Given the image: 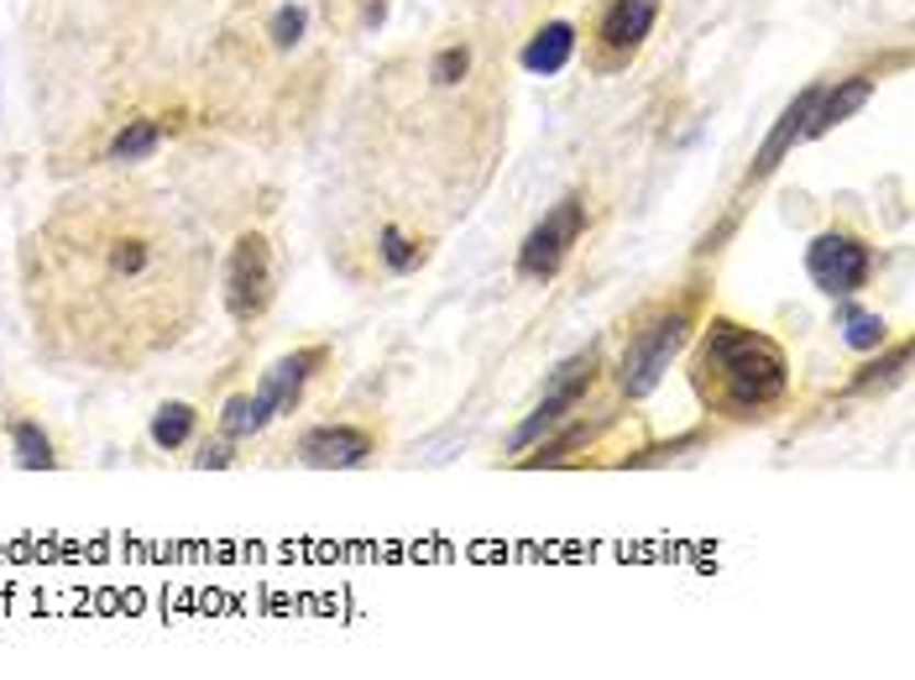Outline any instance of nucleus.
<instances>
[{"label":"nucleus","instance_id":"7ed1b4c3","mask_svg":"<svg viewBox=\"0 0 915 680\" xmlns=\"http://www.w3.org/2000/svg\"><path fill=\"white\" fill-rule=\"evenodd\" d=\"M685 341H691V304L654 309L649 320H644V330L628 335V352L617 361V388H623V398H649L654 388L665 382V372H670V361L680 356Z\"/></svg>","mask_w":915,"mask_h":680},{"label":"nucleus","instance_id":"a878e982","mask_svg":"<svg viewBox=\"0 0 915 680\" xmlns=\"http://www.w3.org/2000/svg\"><path fill=\"white\" fill-rule=\"evenodd\" d=\"M382 16H388V0H371V5H367V16H361V22H367V26H382Z\"/></svg>","mask_w":915,"mask_h":680},{"label":"nucleus","instance_id":"393cba45","mask_svg":"<svg viewBox=\"0 0 915 680\" xmlns=\"http://www.w3.org/2000/svg\"><path fill=\"white\" fill-rule=\"evenodd\" d=\"M194 466H199V471H231V466H236V439H231V435L204 439V445H199V456H194Z\"/></svg>","mask_w":915,"mask_h":680},{"label":"nucleus","instance_id":"f03ea898","mask_svg":"<svg viewBox=\"0 0 915 680\" xmlns=\"http://www.w3.org/2000/svg\"><path fill=\"white\" fill-rule=\"evenodd\" d=\"M685 377H691L701 409L727 424H763L790 398V356L780 341L754 325L722 320V314L701 330Z\"/></svg>","mask_w":915,"mask_h":680},{"label":"nucleus","instance_id":"2eb2a0df","mask_svg":"<svg viewBox=\"0 0 915 680\" xmlns=\"http://www.w3.org/2000/svg\"><path fill=\"white\" fill-rule=\"evenodd\" d=\"M5 439H11V461L22 466V471H53L58 466V445L43 430V419L5 414Z\"/></svg>","mask_w":915,"mask_h":680},{"label":"nucleus","instance_id":"5701e85b","mask_svg":"<svg viewBox=\"0 0 915 680\" xmlns=\"http://www.w3.org/2000/svg\"><path fill=\"white\" fill-rule=\"evenodd\" d=\"M466 74H471V47L466 43L439 47L435 58H429V85H439V89H456Z\"/></svg>","mask_w":915,"mask_h":680},{"label":"nucleus","instance_id":"0eeeda50","mask_svg":"<svg viewBox=\"0 0 915 680\" xmlns=\"http://www.w3.org/2000/svg\"><path fill=\"white\" fill-rule=\"evenodd\" d=\"M665 0H607L602 16L587 37V68L591 74H617L638 58V47L649 43L654 22H659Z\"/></svg>","mask_w":915,"mask_h":680},{"label":"nucleus","instance_id":"ddd939ff","mask_svg":"<svg viewBox=\"0 0 915 680\" xmlns=\"http://www.w3.org/2000/svg\"><path fill=\"white\" fill-rule=\"evenodd\" d=\"M879 79H884V64H879V68H858V74L837 79V85H822L816 105H811V121H806V142H816V136H827L832 126L852 121V115H858V110L873 100Z\"/></svg>","mask_w":915,"mask_h":680},{"label":"nucleus","instance_id":"9b49d317","mask_svg":"<svg viewBox=\"0 0 915 680\" xmlns=\"http://www.w3.org/2000/svg\"><path fill=\"white\" fill-rule=\"evenodd\" d=\"M183 126H189V110H174V115H131V121H121V126L110 132L100 163H110V168L147 163V157H157V147H163L168 136H178Z\"/></svg>","mask_w":915,"mask_h":680},{"label":"nucleus","instance_id":"6ab92c4d","mask_svg":"<svg viewBox=\"0 0 915 680\" xmlns=\"http://www.w3.org/2000/svg\"><path fill=\"white\" fill-rule=\"evenodd\" d=\"M837 330H843V346H852V352H879L890 341V325L852 299H843V309H837Z\"/></svg>","mask_w":915,"mask_h":680},{"label":"nucleus","instance_id":"20e7f679","mask_svg":"<svg viewBox=\"0 0 915 680\" xmlns=\"http://www.w3.org/2000/svg\"><path fill=\"white\" fill-rule=\"evenodd\" d=\"M587 225H591V204L581 189H570L566 199H555L545 210V220H539L518 246V263H513L518 283H549V278H560V267L570 263V252L587 236Z\"/></svg>","mask_w":915,"mask_h":680},{"label":"nucleus","instance_id":"f8f14e48","mask_svg":"<svg viewBox=\"0 0 915 680\" xmlns=\"http://www.w3.org/2000/svg\"><path fill=\"white\" fill-rule=\"evenodd\" d=\"M325 361H330L325 346H304V352H288L283 361H272V367H267V377L257 382V393H261V403L272 409V419L293 414V409L304 403V388L320 377Z\"/></svg>","mask_w":915,"mask_h":680},{"label":"nucleus","instance_id":"1a4fd4ad","mask_svg":"<svg viewBox=\"0 0 915 680\" xmlns=\"http://www.w3.org/2000/svg\"><path fill=\"white\" fill-rule=\"evenodd\" d=\"M293 456L314 471H356L377 456V435L361 424H309L293 439Z\"/></svg>","mask_w":915,"mask_h":680},{"label":"nucleus","instance_id":"4be33fe9","mask_svg":"<svg viewBox=\"0 0 915 680\" xmlns=\"http://www.w3.org/2000/svg\"><path fill=\"white\" fill-rule=\"evenodd\" d=\"M560 430H566L560 439H539V445H534V450H539V456H534V466H560V461H570V450H581V445H591V439H596L602 419H596V424H570V419H566Z\"/></svg>","mask_w":915,"mask_h":680},{"label":"nucleus","instance_id":"f3484780","mask_svg":"<svg viewBox=\"0 0 915 680\" xmlns=\"http://www.w3.org/2000/svg\"><path fill=\"white\" fill-rule=\"evenodd\" d=\"M199 435V409L194 403H163L153 414V424H147V439H153L157 450H189Z\"/></svg>","mask_w":915,"mask_h":680},{"label":"nucleus","instance_id":"9d476101","mask_svg":"<svg viewBox=\"0 0 915 680\" xmlns=\"http://www.w3.org/2000/svg\"><path fill=\"white\" fill-rule=\"evenodd\" d=\"M816 94H822V85H806L790 105L780 110V121L769 126V136L759 142V153H754V163H748V174H743V189H759L763 178L780 168L784 157L795 153L801 142H806V121H811V105H816Z\"/></svg>","mask_w":915,"mask_h":680},{"label":"nucleus","instance_id":"39448f33","mask_svg":"<svg viewBox=\"0 0 915 680\" xmlns=\"http://www.w3.org/2000/svg\"><path fill=\"white\" fill-rule=\"evenodd\" d=\"M596 372H602V361H596V352H576L570 361H560L555 367V377H549V388H545V398H539V409L523 419L518 430L507 435V456H528L539 439H549L560 424H566L581 403H587V393L596 388Z\"/></svg>","mask_w":915,"mask_h":680},{"label":"nucleus","instance_id":"412c9836","mask_svg":"<svg viewBox=\"0 0 915 680\" xmlns=\"http://www.w3.org/2000/svg\"><path fill=\"white\" fill-rule=\"evenodd\" d=\"M304 32H309V11L299 0H283V5L267 16V37H272L278 53H293V47L304 43Z\"/></svg>","mask_w":915,"mask_h":680},{"label":"nucleus","instance_id":"f257e3e1","mask_svg":"<svg viewBox=\"0 0 915 680\" xmlns=\"http://www.w3.org/2000/svg\"><path fill=\"white\" fill-rule=\"evenodd\" d=\"M204 246L147 194H79L26 236L22 278L37 335L94 367L174 346L199 304Z\"/></svg>","mask_w":915,"mask_h":680},{"label":"nucleus","instance_id":"6e6552de","mask_svg":"<svg viewBox=\"0 0 915 680\" xmlns=\"http://www.w3.org/2000/svg\"><path fill=\"white\" fill-rule=\"evenodd\" d=\"M806 278L827 299H852L873 278V246L852 231H822L806 246Z\"/></svg>","mask_w":915,"mask_h":680},{"label":"nucleus","instance_id":"a211bd4d","mask_svg":"<svg viewBox=\"0 0 915 680\" xmlns=\"http://www.w3.org/2000/svg\"><path fill=\"white\" fill-rule=\"evenodd\" d=\"M424 257H429V246L419 242V236H409L403 225H377V263L388 267L392 278H409V272H419Z\"/></svg>","mask_w":915,"mask_h":680},{"label":"nucleus","instance_id":"dca6fc26","mask_svg":"<svg viewBox=\"0 0 915 680\" xmlns=\"http://www.w3.org/2000/svg\"><path fill=\"white\" fill-rule=\"evenodd\" d=\"M905 372H911V346H905V341H900V346H890V352L879 346V356L858 367V377H852L848 388H843V398L890 393V388H900V382H905Z\"/></svg>","mask_w":915,"mask_h":680},{"label":"nucleus","instance_id":"423d86ee","mask_svg":"<svg viewBox=\"0 0 915 680\" xmlns=\"http://www.w3.org/2000/svg\"><path fill=\"white\" fill-rule=\"evenodd\" d=\"M272 293H278V267H272V246L261 231H241L231 257H225V272H220V299H225V314L236 325H252L272 309Z\"/></svg>","mask_w":915,"mask_h":680},{"label":"nucleus","instance_id":"b1692460","mask_svg":"<svg viewBox=\"0 0 915 680\" xmlns=\"http://www.w3.org/2000/svg\"><path fill=\"white\" fill-rule=\"evenodd\" d=\"M701 439H706L701 430H691V435H676V439H665V445H649V450L628 456V466H659V461H670V456H680V450H696Z\"/></svg>","mask_w":915,"mask_h":680},{"label":"nucleus","instance_id":"4468645a","mask_svg":"<svg viewBox=\"0 0 915 680\" xmlns=\"http://www.w3.org/2000/svg\"><path fill=\"white\" fill-rule=\"evenodd\" d=\"M576 26L570 22H545L528 43H523V53H518V64L534 74V79H555V74H566V64L576 58Z\"/></svg>","mask_w":915,"mask_h":680},{"label":"nucleus","instance_id":"aec40b11","mask_svg":"<svg viewBox=\"0 0 915 680\" xmlns=\"http://www.w3.org/2000/svg\"><path fill=\"white\" fill-rule=\"evenodd\" d=\"M267 424H272V409L261 403V393H236V398H225V409H220V435H231L236 445L261 435Z\"/></svg>","mask_w":915,"mask_h":680}]
</instances>
